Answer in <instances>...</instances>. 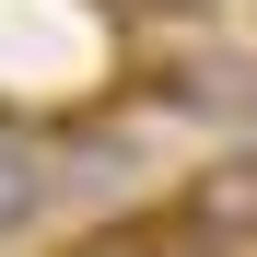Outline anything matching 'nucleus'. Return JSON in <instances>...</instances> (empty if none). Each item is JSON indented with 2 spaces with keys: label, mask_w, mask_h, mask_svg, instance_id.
Listing matches in <instances>:
<instances>
[{
  "label": "nucleus",
  "mask_w": 257,
  "mask_h": 257,
  "mask_svg": "<svg viewBox=\"0 0 257 257\" xmlns=\"http://www.w3.org/2000/svg\"><path fill=\"white\" fill-rule=\"evenodd\" d=\"M59 176H70V164H59V128H35V117H12V105H0V245L47 222Z\"/></svg>",
  "instance_id": "3"
},
{
  "label": "nucleus",
  "mask_w": 257,
  "mask_h": 257,
  "mask_svg": "<svg viewBox=\"0 0 257 257\" xmlns=\"http://www.w3.org/2000/svg\"><path fill=\"white\" fill-rule=\"evenodd\" d=\"M141 94L164 117H210V128H245L257 141V59L245 47H210V35H187V47H164L141 70Z\"/></svg>",
  "instance_id": "2"
},
{
  "label": "nucleus",
  "mask_w": 257,
  "mask_h": 257,
  "mask_svg": "<svg viewBox=\"0 0 257 257\" xmlns=\"http://www.w3.org/2000/svg\"><path fill=\"white\" fill-rule=\"evenodd\" d=\"M164 222L187 257H257V141H222L210 164H187Z\"/></svg>",
  "instance_id": "1"
}]
</instances>
